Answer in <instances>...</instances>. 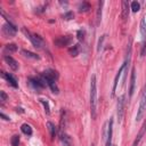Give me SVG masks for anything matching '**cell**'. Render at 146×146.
<instances>
[{
	"label": "cell",
	"mask_w": 146,
	"mask_h": 146,
	"mask_svg": "<svg viewBox=\"0 0 146 146\" xmlns=\"http://www.w3.org/2000/svg\"><path fill=\"white\" fill-rule=\"evenodd\" d=\"M79 51H80L79 44H74V46H72L71 48H68V54H70L72 57L78 56V55H79Z\"/></svg>",
	"instance_id": "cell-21"
},
{
	"label": "cell",
	"mask_w": 146,
	"mask_h": 146,
	"mask_svg": "<svg viewBox=\"0 0 146 146\" xmlns=\"http://www.w3.org/2000/svg\"><path fill=\"white\" fill-rule=\"evenodd\" d=\"M22 55H23L24 57H27V58H32V59H40V57H39L36 54H34V52H32V51H29V50H25V49H23V50H22Z\"/></svg>",
	"instance_id": "cell-19"
},
{
	"label": "cell",
	"mask_w": 146,
	"mask_h": 146,
	"mask_svg": "<svg viewBox=\"0 0 146 146\" xmlns=\"http://www.w3.org/2000/svg\"><path fill=\"white\" fill-rule=\"evenodd\" d=\"M0 116H1V117H2V119H3L5 121H9V117H8L7 115H5L3 113H1V114H0Z\"/></svg>",
	"instance_id": "cell-32"
},
{
	"label": "cell",
	"mask_w": 146,
	"mask_h": 146,
	"mask_svg": "<svg viewBox=\"0 0 146 146\" xmlns=\"http://www.w3.org/2000/svg\"><path fill=\"white\" fill-rule=\"evenodd\" d=\"M29 83L36 92H40V90H42L46 86V83L41 79V76H30L29 78Z\"/></svg>",
	"instance_id": "cell-7"
},
{
	"label": "cell",
	"mask_w": 146,
	"mask_h": 146,
	"mask_svg": "<svg viewBox=\"0 0 146 146\" xmlns=\"http://www.w3.org/2000/svg\"><path fill=\"white\" fill-rule=\"evenodd\" d=\"M91 146H95V145H91Z\"/></svg>",
	"instance_id": "cell-33"
},
{
	"label": "cell",
	"mask_w": 146,
	"mask_h": 146,
	"mask_svg": "<svg viewBox=\"0 0 146 146\" xmlns=\"http://www.w3.org/2000/svg\"><path fill=\"white\" fill-rule=\"evenodd\" d=\"M10 144L11 146H18L19 145V136L18 135H14L10 139Z\"/></svg>",
	"instance_id": "cell-27"
},
{
	"label": "cell",
	"mask_w": 146,
	"mask_h": 146,
	"mask_svg": "<svg viewBox=\"0 0 146 146\" xmlns=\"http://www.w3.org/2000/svg\"><path fill=\"white\" fill-rule=\"evenodd\" d=\"M129 9H130V5L127 1H122V17L123 19H127L129 16Z\"/></svg>",
	"instance_id": "cell-18"
},
{
	"label": "cell",
	"mask_w": 146,
	"mask_h": 146,
	"mask_svg": "<svg viewBox=\"0 0 146 146\" xmlns=\"http://www.w3.org/2000/svg\"><path fill=\"white\" fill-rule=\"evenodd\" d=\"M145 132H146V121L143 123V125H141V128H140V130H139L138 135L136 136V138H135V140H133V143H132V145H131V146H139V143H140V140L143 139V137H144Z\"/></svg>",
	"instance_id": "cell-13"
},
{
	"label": "cell",
	"mask_w": 146,
	"mask_h": 146,
	"mask_svg": "<svg viewBox=\"0 0 146 146\" xmlns=\"http://www.w3.org/2000/svg\"><path fill=\"white\" fill-rule=\"evenodd\" d=\"M7 99H8L7 94H6L5 91H0V102H1V105H3Z\"/></svg>",
	"instance_id": "cell-29"
},
{
	"label": "cell",
	"mask_w": 146,
	"mask_h": 146,
	"mask_svg": "<svg viewBox=\"0 0 146 146\" xmlns=\"http://www.w3.org/2000/svg\"><path fill=\"white\" fill-rule=\"evenodd\" d=\"M21 130H22V132H23L24 135H26V136H31V135H32V132H33V131H32L31 125H30V124H27V123L22 124Z\"/></svg>",
	"instance_id": "cell-20"
},
{
	"label": "cell",
	"mask_w": 146,
	"mask_h": 146,
	"mask_svg": "<svg viewBox=\"0 0 146 146\" xmlns=\"http://www.w3.org/2000/svg\"><path fill=\"white\" fill-rule=\"evenodd\" d=\"M90 8H91V7H90V3L87 2V1H83V2L80 3V6H79V11H80V13H87Z\"/></svg>",
	"instance_id": "cell-22"
},
{
	"label": "cell",
	"mask_w": 146,
	"mask_h": 146,
	"mask_svg": "<svg viewBox=\"0 0 146 146\" xmlns=\"http://www.w3.org/2000/svg\"><path fill=\"white\" fill-rule=\"evenodd\" d=\"M59 138H60V141H62V144H63L64 146H73L72 139H71V137H70L67 133L60 131V133H59Z\"/></svg>",
	"instance_id": "cell-16"
},
{
	"label": "cell",
	"mask_w": 146,
	"mask_h": 146,
	"mask_svg": "<svg viewBox=\"0 0 146 146\" xmlns=\"http://www.w3.org/2000/svg\"><path fill=\"white\" fill-rule=\"evenodd\" d=\"M17 51V46L15 43H8L5 46V52H15Z\"/></svg>",
	"instance_id": "cell-23"
},
{
	"label": "cell",
	"mask_w": 146,
	"mask_h": 146,
	"mask_svg": "<svg viewBox=\"0 0 146 146\" xmlns=\"http://www.w3.org/2000/svg\"><path fill=\"white\" fill-rule=\"evenodd\" d=\"M16 33H17L16 25L11 21L6 18V23L2 25V34L5 35V38H14Z\"/></svg>",
	"instance_id": "cell-5"
},
{
	"label": "cell",
	"mask_w": 146,
	"mask_h": 146,
	"mask_svg": "<svg viewBox=\"0 0 146 146\" xmlns=\"http://www.w3.org/2000/svg\"><path fill=\"white\" fill-rule=\"evenodd\" d=\"M90 114H91V119H96L97 116V79L95 74H92L90 79Z\"/></svg>",
	"instance_id": "cell-2"
},
{
	"label": "cell",
	"mask_w": 146,
	"mask_h": 146,
	"mask_svg": "<svg viewBox=\"0 0 146 146\" xmlns=\"http://www.w3.org/2000/svg\"><path fill=\"white\" fill-rule=\"evenodd\" d=\"M40 100V103L43 105V107H44V112L47 113V114H49L50 113V107H49V104H48V102H47V99H39Z\"/></svg>",
	"instance_id": "cell-26"
},
{
	"label": "cell",
	"mask_w": 146,
	"mask_h": 146,
	"mask_svg": "<svg viewBox=\"0 0 146 146\" xmlns=\"http://www.w3.org/2000/svg\"><path fill=\"white\" fill-rule=\"evenodd\" d=\"M124 106H125V95H121L117 98V103H116V115H117L119 122H121L122 119H123V115H124Z\"/></svg>",
	"instance_id": "cell-8"
},
{
	"label": "cell",
	"mask_w": 146,
	"mask_h": 146,
	"mask_svg": "<svg viewBox=\"0 0 146 146\" xmlns=\"http://www.w3.org/2000/svg\"><path fill=\"white\" fill-rule=\"evenodd\" d=\"M112 136H113V117H110V120L106 123V146H113Z\"/></svg>",
	"instance_id": "cell-9"
},
{
	"label": "cell",
	"mask_w": 146,
	"mask_h": 146,
	"mask_svg": "<svg viewBox=\"0 0 146 146\" xmlns=\"http://www.w3.org/2000/svg\"><path fill=\"white\" fill-rule=\"evenodd\" d=\"M41 79L44 81V83L50 88L52 94H58L59 89L57 87V79H58V73L55 70H46L44 72L41 73Z\"/></svg>",
	"instance_id": "cell-1"
},
{
	"label": "cell",
	"mask_w": 146,
	"mask_h": 146,
	"mask_svg": "<svg viewBox=\"0 0 146 146\" xmlns=\"http://www.w3.org/2000/svg\"><path fill=\"white\" fill-rule=\"evenodd\" d=\"M139 31L141 35V48H140V56L145 55L146 51V19L141 18L140 25H139Z\"/></svg>",
	"instance_id": "cell-6"
},
{
	"label": "cell",
	"mask_w": 146,
	"mask_h": 146,
	"mask_svg": "<svg viewBox=\"0 0 146 146\" xmlns=\"http://www.w3.org/2000/svg\"><path fill=\"white\" fill-rule=\"evenodd\" d=\"M130 9H131L133 13H137V11L140 9V5H139V2H137V1H132V2L130 3Z\"/></svg>",
	"instance_id": "cell-25"
},
{
	"label": "cell",
	"mask_w": 146,
	"mask_h": 146,
	"mask_svg": "<svg viewBox=\"0 0 146 146\" xmlns=\"http://www.w3.org/2000/svg\"><path fill=\"white\" fill-rule=\"evenodd\" d=\"M135 86H136V70L135 67L131 68V75H130V87H129V96L132 97L135 92Z\"/></svg>",
	"instance_id": "cell-15"
},
{
	"label": "cell",
	"mask_w": 146,
	"mask_h": 146,
	"mask_svg": "<svg viewBox=\"0 0 146 146\" xmlns=\"http://www.w3.org/2000/svg\"><path fill=\"white\" fill-rule=\"evenodd\" d=\"M63 17H64L65 19H72V18L74 17V14H73V11H66Z\"/></svg>",
	"instance_id": "cell-30"
},
{
	"label": "cell",
	"mask_w": 146,
	"mask_h": 146,
	"mask_svg": "<svg viewBox=\"0 0 146 146\" xmlns=\"http://www.w3.org/2000/svg\"><path fill=\"white\" fill-rule=\"evenodd\" d=\"M124 67H125V65H124V63L122 64V66L120 67V70L117 71V73H116V75H115V78H114V82H113V88H112V97L115 95V91H116V88H117V84H119V79H120V76H121V74L123 73V71H124Z\"/></svg>",
	"instance_id": "cell-12"
},
{
	"label": "cell",
	"mask_w": 146,
	"mask_h": 146,
	"mask_svg": "<svg viewBox=\"0 0 146 146\" xmlns=\"http://www.w3.org/2000/svg\"><path fill=\"white\" fill-rule=\"evenodd\" d=\"M105 36H106V35H102V36H100V39L98 40V47H97V51H98V52H99V51L103 49V43H104Z\"/></svg>",
	"instance_id": "cell-28"
},
{
	"label": "cell",
	"mask_w": 146,
	"mask_h": 146,
	"mask_svg": "<svg viewBox=\"0 0 146 146\" xmlns=\"http://www.w3.org/2000/svg\"><path fill=\"white\" fill-rule=\"evenodd\" d=\"M3 59H5V62L7 63V65H8L13 71H17V70H18V63H17L16 59H14L11 56L5 55V56H3Z\"/></svg>",
	"instance_id": "cell-14"
},
{
	"label": "cell",
	"mask_w": 146,
	"mask_h": 146,
	"mask_svg": "<svg viewBox=\"0 0 146 146\" xmlns=\"http://www.w3.org/2000/svg\"><path fill=\"white\" fill-rule=\"evenodd\" d=\"M146 113V83L144 84L141 92H140V97H139V106L137 110V115H136V121H140L144 115Z\"/></svg>",
	"instance_id": "cell-3"
},
{
	"label": "cell",
	"mask_w": 146,
	"mask_h": 146,
	"mask_svg": "<svg viewBox=\"0 0 146 146\" xmlns=\"http://www.w3.org/2000/svg\"><path fill=\"white\" fill-rule=\"evenodd\" d=\"M23 32H24V34L29 38V40L31 41V43H32L35 48H38V49H42V48H43V46H44V40H43L39 34L32 33V32H30L29 30H26L25 27L23 29Z\"/></svg>",
	"instance_id": "cell-4"
},
{
	"label": "cell",
	"mask_w": 146,
	"mask_h": 146,
	"mask_svg": "<svg viewBox=\"0 0 146 146\" xmlns=\"http://www.w3.org/2000/svg\"><path fill=\"white\" fill-rule=\"evenodd\" d=\"M103 5H104V2L103 1H100V2H98V9H97V24H99L100 23V21H102V7H103Z\"/></svg>",
	"instance_id": "cell-24"
},
{
	"label": "cell",
	"mask_w": 146,
	"mask_h": 146,
	"mask_svg": "<svg viewBox=\"0 0 146 146\" xmlns=\"http://www.w3.org/2000/svg\"><path fill=\"white\" fill-rule=\"evenodd\" d=\"M47 128H48V130H49V133H50V137H51V139H54L55 137H56V135H57V127L52 123V122H47Z\"/></svg>",
	"instance_id": "cell-17"
},
{
	"label": "cell",
	"mask_w": 146,
	"mask_h": 146,
	"mask_svg": "<svg viewBox=\"0 0 146 146\" xmlns=\"http://www.w3.org/2000/svg\"><path fill=\"white\" fill-rule=\"evenodd\" d=\"M1 76H2V78H3V79H5L11 87H14V88H18V82H17L16 78H15L13 74L2 71V72H1Z\"/></svg>",
	"instance_id": "cell-11"
},
{
	"label": "cell",
	"mask_w": 146,
	"mask_h": 146,
	"mask_svg": "<svg viewBox=\"0 0 146 146\" xmlns=\"http://www.w3.org/2000/svg\"><path fill=\"white\" fill-rule=\"evenodd\" d=\"M72 42V39L68 36V35H60V36H57L55 40H54V43L62 48V47H66V46H70Z\"/></svg>",
	"instance_id": "cell-10"
},
{
	"label": "cell",
	"mask_w": 146,
	"mask_h": 146,
	"mask_svg": "<svg viewBox=\"0 0 146 146\" xmlns=\"http://www.w3.org/2000/svg\"><path fill=\"white\" fill-rule=\"evenodd\" d=\"M78 39L81 41V40H84V31L83 30H79L78 31Z\"/></svg>",
	"instance_id": "cell-31"
}]
</instances>
